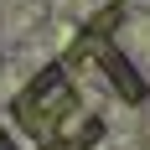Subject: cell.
<instances>
[{"label": "cell", "mask_w": 150, "mask_h": 150, "mask_svg": "<svg viewBox=\"0 0 150 150\" xmlns=\"http://www.w3.org/2000/svg\"><path fill=\"white\" fill-rule=\"evenodd\" d=\"M0 150H150V0H0Z\"/></svg>", "instance_id": "obj_1"}]
</instances>
